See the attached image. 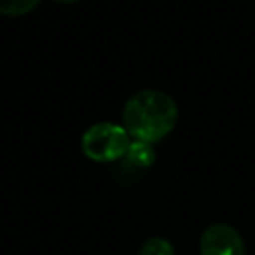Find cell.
<instances>
[{"label": "cell", "instance_id": "cell-1", "mask_svg": "<svg viewBox=\"0 0 255 255\" xmlns=\"http://www.w3.org/2000/svg\"><path fill=\"white\" fill-rule=\"evenodd\" d=\"M178 107L170 95L143 89L128 100L123 109V126L131 140L156 143L173 131Z\"/></svg>", "mask_w": 255, "mask_h": 255}, {"label": "cell", "instance_id": "cell-2", "mask_svg": "<svg viewBox=\"0 0 255 255\" xmlns=\"http://www.w3.org/2000/svg\"><path fill=\"white\" fill-rule=\"evenodd\" d=\"M131 143L124 126L114 123H98L89 126L81 140L84 156L96 163H114L123 159Z\"/></svg>", "mask_w": 255, "mask_h": 255}, {"label": "cell", "instance_id": "cell-3", "mask_svg": "<svg viewBox=\"0 0 255 255\" xmlns=\"http://www.w3.org/2000/svg\"><path fill=\"white\" fill-rule=\"evenodd\" d=\"M245 241L229 224H212L199 238V255H245Z\"/></svg>", "mask_w": 255, "mask_h": 255}, {"label": "cell", "instance_id": "cell-4", "mask_svg": "<svg viewBox=\"0 0 255 255\" xmlns=\"http://www.w3.org/2000/svg\"><path fill=\"white\" fill-rule=\"evenodd\" d=\"M124 159L135 168H149L156 163V152H154L152 143L136 142L133 140L128 147V152Z\"/></svg>", "mask_w": 255, "mask_h": 255}, {"label": "cell", "instance_id": "cell-5", "mask_svg": "<svg viewBox=\"0 0 255 255\" xmlns=\"http://www.w3.org/2000/svg\"><path fill=\"white\" fill-rule=\"evenodd\" d=\"M40 0H0V14L2 16H25L39 5Z\"/></svg>", "mask_w": 255, "mask_h": 255}, {"label": "cell", "instance_id": "cell-6", "mask_svg": "<svg viewBox=\"0 0 255 255\" xmlns=\"http://www.w3.org/2000/svg\"><path fill=\"white\" fill-rule=\"evenodd\" d=\"M138 255H175V250L164 238H150L142 245Z\"/></svg>", "mask_w": 255, "mask_h": 255}, {"label": "cell", "instance_id": "cell-7", "mask_svg": "<svg viewBox=\"0 0 255 255\" xmlns=\"http://www.w3.org/2000/svg\"><path fill=\"white\" fill-rule=\"evenodd\" d=\"M54 2H58V4H75L79 0H54Z\"/></svg>", "mask_w": 255, "mask_h": 255}]
</instances>
